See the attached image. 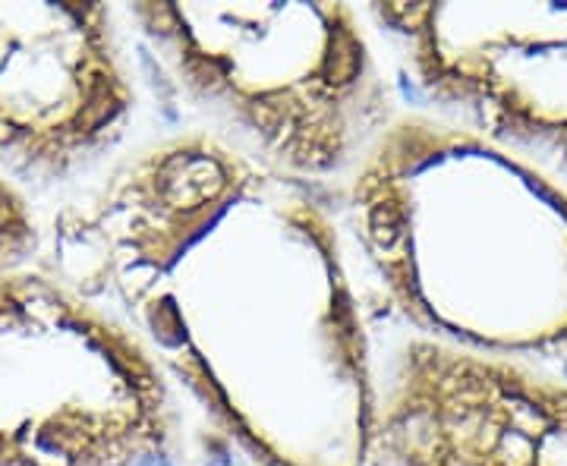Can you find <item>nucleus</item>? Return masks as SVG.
I'll return each mask as SVG.
<instances>
[{
    "mask_svg": "<svg viewBox=\"0 0 567 466\" xmlns=\"http://www.w3.org/2000/svg\"><path fill=\"white\" fill-rule=\"evenodd\" d=\"M252 466H369L375 344L316 193L199 130L142 145L48 234Z\"/></svg>",
    "mask_w": 567,
    "mask_h": 466,
    "instance_id": "obj_1",
    "label": "nucleus"
},
{
    "mask_svg": "<svg viewBox=\"0 0 567 466\" xmlns=\"http://www.w3.org/2000/svg\"><path fill=\"white\" fill-rule=\"evenodd\" d=\"M344 240L406 334L488 356L567 341V196L466 126L401 111L344 180Z\"/></svg>",
    "mask_w": 567,
    "mask_h": 466,
    "instance_id": "obj_2",
    "label": "nucleus"
},
{
    "mask_svg": "<svg viewBox=\"0 0 567 466\" xmlns=\"http://www.w3.org/2000/svg\"><path fill=\"white\" fill-rule=\"evenodd\" d=\"M121 17L193 130L309 189L344 183L401 114L357 7L130 3Z\"/></svg>",
    "mask_w": 567,
    "mask_h": 466,
    "instance_id": "obj_3",
    "label": "nucleus"
},
{
    "mask_svg": "<svg viewBox=\"0 0 567 466\" xmlns=\"http://www.w3.org/2000/svg\"><path fill=\"white\" fill-rule=\"evenodd\" d=\"M181 391L48 265L0 275V466H171Z\"/></svg>",
    "mask_w": 567,
    "mask_h": 466,
    "instance_id": "obj_4",
    "label": "nucleus"
},
{
    "mask_svg": "<svg viewBox=\"0 0 567 466\" xmlns=\"http://www.w3.org/2000/svg\"><path fill=\"white\" fill-rule=\"evenodd\" d=\"M121 10L104 3H0V170L70 180L126 139L136 85Z\"/></svg>",
    "mask_w": 567,
    "mask_h": 466,
    "instance_id": "obj_5",
    "label": "nucleus"
},
{
    "mask_svg": "<svg viewBox=\"0 0 567 466\" xmlns=\"http://www.w3.org/2000/svg\"><path fill=\"white\" fill-rule=\"evenodd\" d=\"M369 466H567V385L404 334L375 363Z\"/></svg>",
    "mask_w": 567,
    "mask_h": 466,
    "instance_id": "obj_6",
    "label": "nucleus"
},
{
    "mask_svg": "<svg viewBox=\"0 0 567 466\" xmlns=\"http://www.w3.org/2000/svg\"><path fill=\"white\" fill-rule=\"evenodd\" d=\"M41 246L44 234L22 186L0 170V275L32 265Z\"/></svg>",
    "mask_w": 567,
    "mask_h": 466,
    "instance_id": "obj_7",
    "label": "nucleus"
}]
</instances>
